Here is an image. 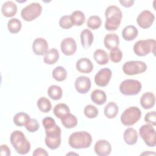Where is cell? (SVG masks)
<instances>
[{
	"instance_id": "obj_1",
	"label": "cell",
	"mask_w": 156,
	"mask_h": 156,
	"mask_svg": "<svg viewBox=\"0 0 156 156\" xmlns=\"http://www.w3.org/2000/svg\"><path fill=\"white\" fill-rule=\"evenodd\" d=\"M105 28L109 31H115L119 26L122 18V13L120 9L114 5L107 7L105 12Z\"/></svg>"
},
{
	"instance_id": "obj_2",
	"label": "cell",
	"mask_w": 156,
	"mask_h": 156,
	"mask_svg": "<svg viewBox=\"0 0 156 156\" xmlns=\"http://www.w3.org/2000/svg\"><path fill=\"white\" fill-rule=\"evenodd\" d=\"M10 141L18 154H27L30 150V144L24 134L20 130L13 131L10 136Z\"/></svg>"
},
{
	"instance_id": "obj_3",
	"label": "cell",
	"mask_w": 156,
	"mask_h": 156,
	"mask_svg": "<svg viewBox=\"0 0 156 156\" xmlns=\"http://www.w3.org/2000/svg\"><path fill=\"white\" fill-rule=\"evenodd\" d=\"M92 137L90 133L86 131H79L71 133L69 137V145L74 149H85L90 146Z\"/></svg>"
},
{
	"instance_id": "obj_4",
	"label": "cell",
	"mask_w": 156,
	"mask_h": 156,
	"mask_svg": "<svg viewBox=\"0 0 156 156\" xmlns=\"http://www.w3.org/2000/svg\"><path fill=\"white\" fill-rule=\"evenodd\" d=\"M46 137L44 139L46 145L52 150L57 149L61 144L60 127L57 124L51 129L45 130Z\"/></svg>"
},
{
	"instance_id": "obj_5",
	"label": "cell",
	"mask_w": 156,
	"mask_h": 156,
	"mask_svg": "<svg viewBox=\"0 0 156 156\" xmlns=\"http://www.w3.org/2000/svg\"><path fill=\"white\" fill-rule=\"evenodd\" d=\"M141 116L140 109L135 106L126 108L121 114L120 120L121 123L126 126H131L137 122Z\"/></svg>"
},
{
	"instance_id": "obj_6",
	"label": "cell",
	"mask_w": 156,
	"mask_h": 156,
	"mask_svg": "<svg viewBox=\"0 0 156 156\" xmlns=\"http://www.w3.org/2000/svg\"><path fill=\"white\" fill-rule=\"evenodd\" d=\"M155 40L154 39L139 40L134 44L133 51L138 56H145L151 52L155 54Z\"/></svg>"
},
{
	"instance_id": "obj_7",
	"label": "cell",
	"mask_w": 156,
	"mask_h": 156,
	"mask_svg": "<svg viewBox=\"0 0 156 156\" xmlns=\"http://www.w3.org/2000/svg\"><path fill=\"white\" fill-rule=\"evenodd\" d=\"M142 88L141 83L135 79H126L119 85L120 92L126 96H134L140 93Z\"/></svg>"
},
{
	"instance_id": "obj_8",
	"label": "cell",
	"mask_w": 156,
	"mask_h": 156,
	"mask_svg": "<svg viewBox=\"0 0 156 156\" xmlns=\"http://www.w3.org/2000/svg\"><path fill=\"white\" fill-rule=\"evenodd\" d=\"M42 12V7L38 2H32L21 11V16L26 21H32L38 18Z\"/></svg>"
},
{
	"instance_id": "obj_9",
	"label": "cell",
	"mask_w": 156,
	"mask_h": 156,
	"mask_svg": "<svg viewBox=\"0 0 156 156\" xmlns=\"http://www.w3.org/2000/svg\"><path fill=\"white\" fill-rule=\"evenodd\" d=\"M146 64L140 60L128 61L124 63L122 66V71L124 74L129 76H133L145 72L147 69Z\"/></svg>"
},
{
	"instance_id": "obj_10",
	"label": "cell",
	"mask_w": 156,
	"mask_h": 156,
	"mask_svg": "<svg viewBox=\"0 0 156 156\" xmlns=\"http://www.w3.org/2000/svg\"><path fill=\"white\" fill-rule=\"evenodd\" d=\"M139 134L147 146L152 147L155 146V130L152 125L147 124L141 126L139 129Z\"/></svg>"
},
{
	"instance_id": "obj_11",
	"label": "cell",
	"mask_w": 156,
	"mask_h": 156,
	"mask_svg": "<svg viewBox=\"0 0 156 156\" xmlns=\"http://www.w3.org/2000/svg\"><path fill=\"white\" fill-rule=\"evenodd\" d=\"M155 20V16L153 13L147 10H143L139 13L136 18V22L138 26L143 29L150 27Z\"/></svg>"
},
{
	"instance_id": "obj_12",
	"label": "cell",
	"mask_w": 156,
	"mask_h": 156,
	"mask_svg": "<svg viewBox=\"0 0 156 156\" xmlns=\"http://www.w3.org/2000/svg\"><path fill=\"white\" fill-rule=\"evenodd\" d=\"M112 76V73L110 69L104 68L98 71L94 76V82L99 87L107 86Z\"/></svg>"
},
{
	"instance_id": "obj_13",
	"label": "cell",
	"mask_w": 156,
	"mask_h": 156,
	"mask_svg": "<svg viewBox=\"0 0 156 156\" xmlns=\"http://www.w3.org/2000/svg\"><path fill=\"white\" fill-rule=\"evenodd\" d=\"M60 49L63 54L67 56L73 55L77 50V44L72 37H66L62 40L60 43Z\"/></svg>"
},
{
	"instance_id": "obj_14",
	"label": "cell",
	"mask_w": 156,
	"mask_h": 156,
	"mask_svg": "<svg viewBox=\"0 0 156 156\" xmlns=\"http://www.w3.org/2000/svg\"><path fill=\"white\" fill-rule=\"evenodd\" d=\"M91 80L89 77L84 76L78 77L74 83V86L76 91L80 94H85L91 88Z\"/></svg>"
},
{
	"instance_id": "obj_15",
	"label": "cell",
	"mask_w": 156,
	"mask_h": 156,
	"mask_svg": "<svg viewBox=\"0 0 156 156\" xmlns=\"http://www.w3.org/2000/svg\"><path fill=\"white\" fill-rule=\"evenodd\" d=\"M95 153L99 156L108 155L112 151L110 143L106 140H99L97 141L94 146Z\"/></svg>"
},
{
	"instance_id": "obj_16",
	"label": "cell",
	"mask_w": 156,
	"mask_h": 156,
	"mask_svg": "<svg viewBox=\"0 0 156 156\" xmlns=\"http://www.w3.org/2000/svg\"><path fill=\"white\" fill-rule=\"evenodd\" d=\"M48 44L43 38H35L32 43V51L35 55H43L48 51Z\"/></svg>"
},
{
	"instance_id": "obj_17",
	"label": "cell",
	"mask_w": 156,
	"mask_h": 156,
	"mask_svg": "<svg viewBox=\"0 0 156 156\" xmlns=\"http://www.w3.org/2000/svg\"><path fill=\"white\" fill-rule=\"evenodd\" d=\"M77 70L82 73H90L93 69V64L92 62L87 57H83L79 59L76 64Z\"/></svg>"
},
{
	"instance_id": "obj_18",
	"label": "cell",
	"mask_w": 156,
	"mask_h": 156,
	"mask_svg": "<svg viewBox=\"0 0 156 156\" xmlns=\"http://www.w3.org/2000/svg\"><path fill=\"white\" fill-rule=\"evenodd\" d=\"M140 102L141 106L145 110L152 108L155 105V97L152 92H146L140 98Z\"/></svg>"
},
{
	"instance_id": "obj_19",
	"label": "cell",
	"mask_w": 156,
	"mask_h": 156,
	"mask_svg": "<svg viewBox=\"0 0 156 156\" xmlns=\"http://www.w3.org/2000/svg\"><path fill=\"white\" fill-rule=\"evenodd\" d=\"M104 44L105 47L110 51L113 48H118L119 46V38L115 33H109L105 36Z\"/></svg>"
},
{
	"instance_id": "obj_20",
	"label": "cell",
	"mask_w": 156,
	"mask_h": 156,
	"mask_svg": "<svg viewBox=\"0 0 156 156\" xmlns=\"http://www.w3.org/2000/svg\"><path fill=\"white\" fill-rule=\"evenodd\" d=\"M1 12L2 15L7 18L12 17L17 12V6L16 4L12 1H5L2 5Z\"/></svg>"
},
{
	"instance_id": "obj_21",
	"label": "cell",
	"mask_w": 156,
	"mask_h": 156,
	"mask_svg": "<svg viewBox=\"0 0 156 156\" xmlns=\"http://www.w3.org/2000/svg\"><path fill=\"white\" fill-rule=\"evenodd\" d=\"M123 138L125 143L127 144L133 145L138 141V135L135 129L129 127L126 129L124 132Z\"/></svg>"
},
{
	"instance_id": "obj_22",
	"label": "cell",
	"mask_w": 156,
	"mask_h": 156,
	"mask_svg": "<svg viewBox=\"0 0 156 156\" xmlns=\"http://www.w3.org/2000/svg\"><path fill=\"white\" fill-rule=\"evenodd\" d=\"M94 36L92 32L88 29H85L80 32L81 44L84 48L90 47L93 42Z\"/></svg>"
},
{
	"instance_id": "obj_23",
	"label": "cell",
	"mask_w": 156,
	"mask_h": 156,
	"mask_svg": "<svg viewBox=\"0 0 156 156\" xmlns=\"http://www.w3.org/2000/svg\"><path fill=\"white\" fill-rule=\"evenodd\" d=\"M138 34L137 28L133 25L126 26L122 31V37L126 41L133 40Z\"/></svg>"
},
{
	"instance_id": "obj_24",
	"label": "cell",
	"mask_w": 156,
	"mask_h": 156,
	"mask_svg": "<svg viewBox=\"0 0 156 156\" xmlns=\"http://www.w3.org/2000/svg\"><path fill=\"white\" fill-rule=\"evenodd\" d=\"M59 56L58 50L55 48H52L49 49L44 54L43 61L48 65H53L58 61Z\"/></svg>"
},
{
	"instance_id": "obj_25",
	"label": "cell",
	"mask_w": 156,
	"mask_h": 156,
	"mask_svg": "<svg viewBox=\"0 0 156 156\" xmlns=\"http://www.w3.org/2000/svg\"><path fill=\"white\" fill-rule=\"evenodd\" d=\"M91 99L94 104L101 105L106 102L107 96L104 91L96 89L91 93Z\"/></svg>"
},
{
	"instance_id": "obj_26",
	"label": "cell",
	"mask_w": 156,
	"mask_h": 156,
	"mask_svg": "<svg viewBox=\"0 0 156 156\" xmlns=\"http://www.w3.org/2000/svg\"><path fill=\"white\" fill-rule=\"evenodd\" d=\"M93 58L100 65H105L108 63L109 57L107 52L104 49H96L93 53Z\"/></svg>"
},
{
	"instance_id": "obj_27",
	"label": "cell",
	"mask_w": 156,
	"mask_h": 156,
	"mask_svg": "<svg viewBox=\"0 0 156 156\" xmlns=\"http://www.w3.org/2000/svg\"><path fill=\"white\" fill-rule=\"evenodd\" d=\"M118 106L114 102H108L104 107V112L105 116L108 119L115 118L118 113Z\"/></svg>"
},
{
	"instance_id": "obj_28",
	"label": "cell",
	"mask_w": 156,
	"mask_h": 156,
	"mask_svg": "<svg viewBox=\"0 0 156 156\" xmlns=\"http://www.w3.org/2000/svg\"><path fill=\"white\" fill-rule=\"evenodd\" d=\"M62 125L66 129H72L77 125V119L75 115L69 113L60 118Z\"/></svg>"
},
{
	"instance_id": "obj_29",
	"label": "cell",
	"mask_w": 156,
	"mask_h": 156,
	"mask_svg": "<svg viewBox=\"0 0 156 156\" xmlns=\"http://www.w3.org/2000/svg\"><path fill=\"white\" fill-rule=\"evenodd\" d=\"M71 20L73 26H80L85 21V14L80 10H75L70 15Z\"/></svg>"
},
{
	"instance_id": "obj_30",
	"label": "cell",
	"mask_w": 156,
	"mask_h": 156,
	"mask_svg": "<svg viewBox=\"0 0 156 156\" xmlns=\"http://www.w3.org/2000/svg\"><path fill=\"white\" fill-rule=\"evenodd\" d=\"M48 95L53 100H59L62 98L63 95L62 89L60 86L52 85L48 89Z\"/></svg>"
},
{
	"instance_id": "obj_31",
	"label": "cell",
	"mask_w": 156,
	"mask_h": 156,
	"mask_svg": "<svg viewBox=\"0 0 156 156\" xmlns=\"http://www.w3.org/2000/svg\"><path fill=\"white\" fill-rule=\"evenodd\" d=\"M69 113H70L69 107L63 103L57 104L55 105L53 110V113L54 115L60 119Z\"/></svg>"
},
{
	"instance_id": "obj_32",
	"label": "cell",
	"mask_w": 156,
	"mask_h": 156,
	"mask_svg": "<svg viewBox=\"0 0 156 156\" xmlns=\"http://www.w3.org/2000/svg\"><path fill=\"white\" fill-rule=\"evenodd\" d=\"M52 77L58 82L65 80L67 77V71L65 68L61 66L55 67L52 72Z\"/></svg>"
},
{
	"instance_id": "obj_33",
	"label": "cell",
	"mask_w": 156,
	"mask_h": 156,
	"mask_svg": "<svg viewBox=\"0 0 156 156\" xmlns=\"http://www.w3.org/2000/svg\"><path fill=\"white\" fill-rule=\"evenodd\" d=\"M30 119V118L27 113L21 112L15 115L13 121L14 124L17 126H24Z\"/></svg>"
},
{
	"instance_id": "obj_34",
	"label": "cell",
	"mask_w": 156,
	"mask_h": 156,
	"mask_svg": "<svg viewBox=\"0 0 156 156\" xmlns=\"http://www.w3.org/2000/svg\"><path fill=\"white\" fill-rule=\"evenodd\" d=\"M22 24L20 20L16 18H13L9 20L7 23V28L12 34H16L21 29Z\"/></svg>"
},
{
	"instance_id": "obj_35",
	"label": "cell",
	"mask_w": 156,
	"mask_h": 156,
	"mask_svg": "<svg viewBox=\"0 0 156 156\" xmlns=\"http://www.w3.org/2000/svg\"><path fill=\"white\" fill-rule=\"evenodd\" d=\"M38 109L44 113L49 112L52 108L51 101L46 97H40L37 102Z\"/></svg>"
},
{
	"instance_id": "obj_36",
	"label": "cell",
	"mask_w": 156,
	"mask_h": 156,
	"mask_svg": "<svg viewBox=\"0 0 156 156\" xmlns=\"http://www.w3.org/2000/svg\"><path fill=\"white\" fill-rule=\"evenodd\" d=\"M101 24L102 20L98 15H92L90 16L87 22V26L93 30H96L99 28Z\"/></svg>"
},
{
	"instance_id": "obj_37",
	"label": "cell",
	"mask_w": 156,
	"mask_h": 156,
	"mask_svg": "<svg viewBox=\"0 0 156 156\" xmlns=\"http://www.w3.org/2000/svg\"><path fill=\"white\" fill-rule=\"evenodd\" d=\"M83 113L88 118H94L99 114V110L98 108L91 104L86 105L83 109Z\"/></svg>"
},
{
	"instance_id": "obj_38",
	"label": "cell",
	"mask_w": 156,
	"mask_h": 156,
	"mask_svg": "<svg viewBox=\"0 0 156 156\" xmlns=\"http://www.w3.org/2000/svg\"><path fill=\"white\" fill-rule=\"evenodd\" d=\"M122 58V52L118 47L110 50L109 53V58L114 63L119 62Z\"/></svg>"
},
{
	"instance_id": "obj_39",
	"label": "cell",
	"mask_w": 156,
	"mask_h": 156,
	"mask_svg": "<svg viewBox=\"0 0 156 156\" xmlns=\"http://www.w3.org/2000/svg\"><path fill=\"white\" fill-rule=\"evenodd\" d=\"M25 127L29 132L34 133L37 131L40 127L38 121L34 118H30L29 121L25 124Z\"/></svg>"
},
{
	"instance_id": "obj_40",
	"label": "cell",
	"mask_w": 156,
	"mask_h": 156,
	"mask_svg": "<svg viewBox=\"0 0 156 156\" xmlns=\"http://www.w3.org/2000/svg\"><path fill=\"white\" fill-rule=\"evenodd\" d=\"M59 26L64 29L71 28L73 25L71 20L70 15L62 16L59 20Z\"/></svg>"
},
{
	"instance_id": "obj_41",
	"label": "cell",
	"mask_w": 156,
	"mask_h": 156,
	"mask_svg": "<svg viewBox=\"0 0 156 156\" xmlns=\"http://www.w3.org/2000/svg\"><path fill=\"white\" fill-rule=\"evenodd\" d=\"M42 124L45 130L52 128L56 125L55 121L54 118L51 116H47L42 119Z\"/></svg>"
},
{
	"instance_id": "obj_42",
	"label": "cell",
	"mask_w": 156,
	"mask_h": 156,
	"mask_svg": "<svg viewBox=\"0 0 156 156\" xmlns=\"http://www.w3.org/2000/svg\"><path fill=\"white\" fill-rule=\"evenodd\" d=\"M144 121L149 123L151 124L152 126H155L156 125V113L155 111H152L147 113L144 115Z\"/></svg>"
},
{
	"instance_id": "obj_43",
	"label": "cell",
	"mask_w": 156,
	"mask_h": 156,
	"mask_svg": "<svg viewBox=\"0 0 156 156\" xmlns=\"http://www.w3.org/2000/svg\"><path fill=\"white\" fill-rule=\"evenodd\" d=\"M0 154L2 156H9L11 154L10 149L7 144H1L0 146Z\"/></svg>"
},
{
	"instance_id": "obj_44",
	"label": "cell",
	"mask_w": 156,
	"mask_h": 156,
	"mask_svg": "<svg viewBox=\"0 0 156 156\" xmlns=\"http://www.w3.org/2000/svg\"><path fill=\"white\" fill-rule=\"evenodd\" d=\"M32 155L34 156H38V155H43V156H48V153L47 151L41 147H38L33 152Z\"/></svg>"
},
{
	"instance_id": "obj_45",
	"label": "cell",
	"mask_w": 156,
	"mask_h": 156,
	"mask_svg": "<svg viewBox=\"0 0 156 156\" xmlns=\"http://www.w3.org/2000/svg\"><path fill=\"white\" fill-rule=\"evenodd\" d=\"M119 2L124 7L129 8L132 7L135 1L134 0H119Z\"/></svg>"
},
{
	"instance_id": "obj_46",
	"label": "cell",
	"mask_w": 156,
	"mask_h": 156,
	"mask_svg": "<svg viewBox=\"0 0 156 156\" xmlns=\"http://www.w3.org/2000/svg\"><path fill=\"white\" fill-rule=\"evenodd\" d=\"M151 154L155 155V154L154 152H151L148 151V152H143V154H141V155H151Z\"/></svg>"
}]
</instances>
